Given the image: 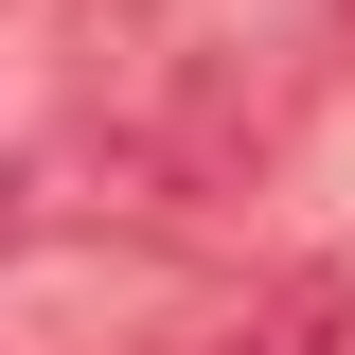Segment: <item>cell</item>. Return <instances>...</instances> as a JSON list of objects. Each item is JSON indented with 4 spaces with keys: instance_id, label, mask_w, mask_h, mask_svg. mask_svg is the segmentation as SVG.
<instances>
[{
    "instance_id": "obj_1",
    "label": "cell",
    "mask_w": 355,
    "mask_h": 355,
    "mask_svg": "<svg viewBox=\"0 0 355 355\" xmlns=\"http://www.w3.org/2000/svg\"><path fill=\"white\" fill-rule=\"evenodd\" d=\"M178 355H355V249H302V266H266L249 302H231L214 338H178Z\"/></svg>"
},
{
    "instance_id": "obj_2",
    "label": "cell",
    "mask_w": 355,
    "mask_h": 355,
    "mask_svg": "<svg viewBox=\"0 0 355 355\" xmlns=\"http://www.w3.org/2000/svg\"><path fill=\"white\" fill-rule=\"evenodd\" d=\"M0 18H18V0H0Z\"/></svg>"
}]
</instances>
